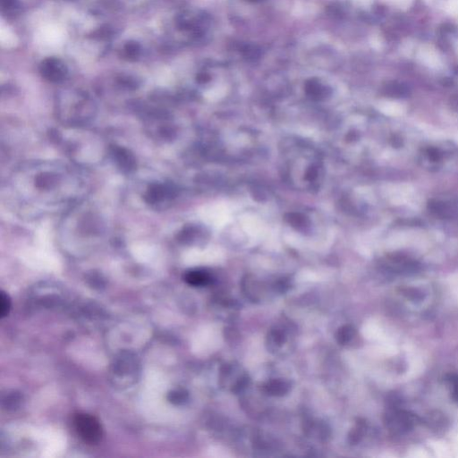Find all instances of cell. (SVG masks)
I'll return each instance as SVG.
<instances>
[{"label": "cell", "instance_id": "obj_12", "mask_svg": "<svg viewBox=\"0 0 458 458\" xmlns=\"http://www.w3.org/2000/svg\"><path fill=\"white\" fill-rule=\"evenodd\" d=\"M169 399H170L171 402L173 403H176V404H180V403H184L185 401H187V393L185 392V391H175V392L171 393L169 395Z\"/></svg>", "mask_w": 458, "mask_h": 458}, {"label": "cell", "instance_id": "obj_1", "mask_svg": "<svg viewBox=\"0 0 458 458\" xmlns=\"http://www.w3.org/2000/svg\"><path fill=\"white\" fill-rule=\"evenodd\" d=\"M74 428L80 438L89 445H95L103 437V430L97 418L88 414H78L74 417Z\"/></svg>", "mask_w": 458, "mask_h": 458}, {"label": "cell", "instance_id": "obj_7", "mask_svg": "<svg viewBox=\"0 0 458 458\" xmlns=\"http://www.w3.org/2000/svg\"><path fill=\"white\" fill-rule=\"evenodd\" d=\"M354 335H355V329L352 325H345L338 330L336 338L339 345L346 346L353 339Z\"/></svg>", "mask_w": 458, "mask_h": 458}, {"label": "cell", "instance_id": "obj_5", "mask_svg": "<svg viewBox=\"0 0 458 458\" xmlns=\"http://www.w3.org/2000/svg\"><path fill=\"white\" fill-rule=\"evenodd\" d=\"M172 196V189L163 185H156L151 188L148 194L149 202L152 204L164 202Z\"/></svg>", "mask_w": 458, "mask_h": 458}, {"label": "cell", "instance_id": "obj_3", "mask_svg": "<svg viewBox=\"0 0 458 458\" xmlns=\"http://www.w3.org/2000/svg\"><path fill=\"white\" fill-rule=\"evenodd\" d=\"M265 392L274 396H282L287 395L290 390V384L288 381L277 379L268 381L264 386Z\"/></svg>", "mask_w": 458, "mask_h": 458}, {"label": "cell", "instance_id": "obj_14", "mask_svg": "<svg viewBox=\"0 0 458 458\" xmlns=\"http://www.w3.org/2000/svg\"><path fill=\"white\" fill-rule=\"evenodd\" d=\"M249 1H253V2L255 1V2H256V1H260V0H249Z\"/></svg>", "mask_w": 458, "mask_h": 458}, {"label": "cell", "instance_id": "obj_9", "mask_svg": "<svg viewBox=\"0 0 458 458\" xmlns=\"http://www.w3.org/2000/svg\"><path fill=\"white\" fill-rule=\"evenodd\" d=\"M306 93L313 99H322L325 96L326 89L318 81L311 80L306 83Z\"/></svg>", "mask_w": 458, "mask_h": 458}, {"label": "cell", "instance_id": "obj_4", "mask_svg": "<svg viewBox=\"0 0 458 458\" xmlns=\"http://www.w3.org/2000/svg\"><path fill=\"white\" fill-rule=\"evenodd\" d=\"M185 280L188 285L193 287H204L210 283L211 278L203 270H191L186 274Z\"/></svg>", "mask_w": 458, "mask_h": 458}, {"label": "cell", "instance_id": "obj_2", "mask_svg": "<svg viewBox=\"0 0 458 458\" xmlns=\"http://www.w3.org/2000/svg\"><path fill=\"white\" fill-rule=\"evenodd\" d=\"M41 73L44 77L51 82H59L66 78L67 70L61 60L48 59L41 64Z\"/></svg>", "mask_w": 458, "mask_h": 458}, {"label": "cell", "instance_id": "obj_11", "mask_svg": "<svg viewBox=\"0 0 458 458\" xmlns=\"http://www.w3.org/2000/svg\"><path fill=\"white\" fill-rule=\"evenodd\" d=\"M11 309V300L8 296V294L5 292L1 293V297H0V315L2 318H5L8 316L9 311Z\"/></svg>", "mask_w": 458, "mask_h": 458}, {"label": "cell", "instance_id": "obj_10", "mask_svg": "<svg viewBox=\"0 0 458 458\" xmlns=\"http://www.w3.org/2000/svg\"><path fill=\"white\" fill-rule=\"evenodd\" d=\"M268 343L274 347H280L286 342L287 337L283 331L279 330H273L268 335Z\"/></svg>", "mask_w": 458, "mask_h": 458}, {"label": "cell", "instance_id": "obj_8", "mask_svg": "<svg viewBox=\"0 0 458 458\" xmlns=\"http://www.w3.org/2000/svg\"><path fill=\"white\" fill-rule=\"evenodd\" d=\"M429 208L431 210V212H433L436 216L441 217H451L453 212H454V209L450 206L447 205L445 202H431L429 205Z\"/></svg>", "mask_w": 458, "mask_h": 458}, {"label": "cell", "instance_id": "obj_13", "mask_svg": "<svg viewBox=\"0 0 458 458\" xmlns=\"http://www.w3.org/2000/svg\"><path fill=\"white\" fill-rule=\"evenodd\" d=\"M288 220L295 226H303L305 225V217L301 216L300 214H290Z\"/></svg>", "mask_w": 458, "mask_h": 458}, {"label": "cell", "instance_id": "obj_6", "mask_svg": "<svg viewBox=\"0 0 458 458\" xmlns=\"http://www.w3.org/2000/svg\"><path fill=\"white\" fill-rule=\"evenodd\" d=\"M114 156L117 157V162L120 164V167L124 169L130 170L134 167V159L124 149L116 148L114 151Z\"/></svg>", "mask_w": 458, "mask_h": 458}]
</instances>
